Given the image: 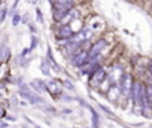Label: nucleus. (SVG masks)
Here are the masks:
<instances>
[{"mask_svg":"<svg viewBox=\"0 0 152 128\" xmlns=\"http://www.w3.org/2000/svg\"><path fill=\"white\" fill-rule=\"evenodd\" d=\"M132 87H133V80H132V76L130 74H124L123 77H121V81H120V88H121V91L123 94L128 97L132 92Z\"/></svg>","mask_w":152,"mask_h":128,"instance_id":"1","label":"nucleus"},{"mask_svg":"<svg viewBox=\"0 0 152 128\" xmlns=\"http://www.w3.org/2000/svg\"><path fill=\"white\" fill-rule=\"evenodd\" d=\"M88 62V52L86 51H80L75 55H73L71 58V64L74 67H82Z\"/></svg>","mask_w":152,"mask_h":128,"instance_id":"2","label":"nucleus"},{"mask_svg":"<svg viewBox=\"0 0 152 128\" xmlns=\"http://www.w3.org/2000/svg\"><path fill=\"white\" fill-rule=\"evenodd\" d=\"M105 46H106V41H105V39H100L99 42H96V43L92 46L90 51L88 52V60H90L92 58H94L95 56L100 55V52L103 50Z\"/></svg>","mask_w":152,"mask_h":128,"instance_id":"3","label":"nucleus"},{"mask_svg":"<svg viewBox=\"0 0 152 128\" xmlns=\"http://www.w3.org/2000/svg\"><path fill=\"white\" fill-rule=\"evenodd\" d=\"M105 78H106L105 70L102 68H99L94 74L90 75V84L92 85H99Z\"/></svg>","mask_w":152,"mask_h":128,"instance_id":"4","label":"nucleus"},{"mask_svg":"<svg viewBox=\"0 0 152 128\" xmlns=\"http://www.w3.org/2000/svg\"><path fill=\"white\" fill-rule=\"evenodd\" d=\"M131 95L134 100V103L141 106V84L139 82H133Z\"/></svg>","mask_w":152,"mask_h":128,"instance_id":"5","label":"nucleus"},{"mask_svg":"<svg viewBox=\"0 0 152 128\" xmlns=\"http://www.w3.org/2000/svg\"><path fill=\"white\" fill-rule=\"evenodd\" d=\"M71 36H73V30L68 24L59 27V30L56 32L57 39H66V38H70Z\"/></svg>","mask_w":152,"mask_h":128,"instance_id":"6","label":"nucleus"},{"mask_svg":"<svg viewBox=\"0 0 152 128\" xmlns=\"http://www.w3.org/2000/svg\"><path fill=\"white\" fill-rule=\"evenodd\" d=\"M70 10H54V18H55V20H57V21H61L66 16H67V13L69 12Z\"/></svg>","mask_w":152,"mask_h":128,"instance_id":"7","label":"nucleus"},{"mask_svg":"<svg viewBox=\"0 0 152 128\" xmlns=\"http://www.w3.org/2000/svg\"><path fill=\"white\" fill-rule=\"evenodd\" d=\"M45 85H46V90H49L51 94H54V95L61 94V89L57 87V84L55 82H48Z\"/></svg>","mask_w":152,"mask_h":128,"instance_id":"8","label":"nucleus"},{"mask_svg":"<svg viewBox=\"0 0 152 128\" xmlns=\"http://www.w3.org/2000/svg\"><path fill=\"white\" fill-rule=\"evenodd\" d=\"M10 56V50L6 45L0 46V59H7Z\"/></svg>","mask_w":152,"mask_h":128,"instance_id":"9","label":"nucleus"},{"mask_svg":"<svg viewBox=\"0 0 152 128\" xmlns=\"http://www.w3.org/2000/svg\"><path fill=\"white\" fill-rule=\"evenodd\" d=\"M41 70L43 71L44 75H49V70H50V63L48 62V59H43L42 60V65H41Z\"/></svg>","mask_w":152,"mask_h":128,"instance_id":"10","label":"nucleus"},{"mask_svg":"<svg viewBox=\"0 0 152 128\" xmlns=\"http://www.w3.org/2000/svg\"><path fill=\"white\" fill-rule=\"evenodd\" d=\"M146 94H147V99H148L150 107H152V85H147L146 87Z\"/></svg>","mask_w":152,"mask_h":128,"instance_id":"11","label":"nucleus"},{"mask_svg":"<svg viewBox=\"0 0 152 128\" xmlns=\"http://www.w3.org/2000/svg\"><path fill=\"white\" fill-rule=\"evenodd\" d=\"M90 110H92V114H93V126L94 127H98L99 126V116H98L96 112L93 108H90Z\"/></svg>","mask_w":152,"mask_h":128,"instance_id":"12","label":"nucleus"},{"mask_svg":"<svg viewBox=\"0 0 152 128\" xmlns=\"http://www.w3.org/2000/svg\"><path fill=\"white\" fill-rule=\"evenodd\" d=\"M21 20V17L19 16V14H14L13 16V19H12V24H13V26H17L18 24H19V21Z\"/></svg>","mask_w":152,"mask_h":128,"instance_id":"13","label":"nucleus"},{"mask_svg":"<svg viewBox=\"0 0 152 128\" xmlns=\"http://www.w3.org/2000/svg\"><path fill=\"white\" fill-rule=\"evenodd\" d=\"M6 14H7V10L6 9H3L1 11H0V23H3L5 20Z\"/></svg>","mask_w":152,"mask_h":128,"instance_id":"14","label":"nucleus"},{"mask_svg":"<svg viewBox=\"0 0 152 128\" xmlns=\"http://www.w3.org/2000/svg\"><path fill=\"white\" fill-rule=\"evenodd\" d=\"M36 13H37V19L41 24H43V16H42V11L39 9H36Z\"/></svg>","mask_w":152,"mask_h":128,"instance_id":"15","label":"nucleus"},{"mask_svg":"<svg viewBox=\"0 0 152 128\" xmlns=\"http://www.w3.org/2000/svg\"><path fill=\"white\" fill-rule=\"evenodd\" d=\"M38 44V39H37V37H32V43H31V49H35L36 48V45Z\"/></svg>","mask_w":152,"mask_h":128,"instance_id":"16","label":"nucleus"},{"mask_svg":"<svg viewBox=\"0 0 152 128\" xmlns=\"http://www.w3.org/2000/svg\"><path fill=\"white\" fill-rule=\"evenodd\" d=\"M100 107H101V109H103V110H105V112H106L107 114H109V115H112V112H111V110H109L108 108H106V107H103V106H100Z\"/></svg>","mask_w":152,"mask_h":128,"instance_id":"17","label":"nucleus"},{"mask_svg":"<svg viewBox=\"0 0 152 128\" xmlns=\"http://www.w3.org/2000/svg\"><path fill=\"white\" fill-rule=\"evenodd\" d=\"M64 113H67V114H70V113H71V110H70V109H64Z\"/></svg>","mask_w":152,"mask_h":128,"instance_id":"18","label":"nucleus"},{"mask_svg":"<svg viewBox=\"0 0 152 128\" xmlns=\"http://www.w3.org/2000/svg\"><path fill=\"white\" fill-rule=\"evenodd\" d=\"M36 1H37V0H34V4H35V3H36Z\"/></svg>","mask_w":152,"mask_h":128,"instance_id":"19","label":"nucleus"}]
</instances>
